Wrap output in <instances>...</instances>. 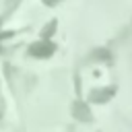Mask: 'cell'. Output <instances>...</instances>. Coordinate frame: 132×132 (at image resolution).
Here are the masks:
<instances>
[{
	"label": "cell",
	"mask_w": 132,
	"mask_h": 132,
	"mask_svg": "<svg viewBox=\"0 0 132 132\" xmlns=\"http://www.w3.org/2000/svg\"><path fill=\"white\" fill-rule=\"evenodd\" d=\"M52 52H54V45L47 43V41H39V43L31 45V54H33V56H39V58H45V56H50Z\"/></svg>",
	"instance_id": "cell-1"
}]
</instances>
